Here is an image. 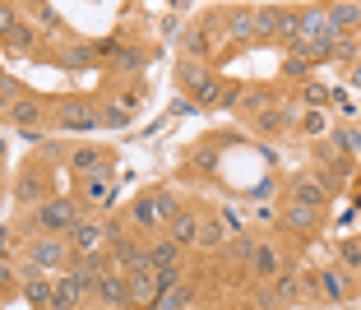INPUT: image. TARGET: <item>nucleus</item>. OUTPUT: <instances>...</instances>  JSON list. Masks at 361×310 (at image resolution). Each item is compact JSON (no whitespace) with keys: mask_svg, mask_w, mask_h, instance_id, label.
<instances>
[{"mask_svg":"<svg viewBox=\"0 0 361 310\" xmlns=\"http://www.w3.org/2000/svg\"><path fill=\"white\" fill-rule=\"evenodd\" d=\"M79 218H84V209H79L75 194H51L37 209H23L19 223H14V236H23V241H32V236H70V227Z\"/></svg>","mask_w":361,"mask_h":310,"instance_id":"obj_1","label":"nucleus"},{"mask_svg":"<svg viewBox=\"0 0 361 310\" xmlns=\"http://www.w3.org/2000/svg\"><path fill=\"white\" fill-rule=\"evenodd\" d=\"M180 213V204H176V194L167 190V185H158V190H149V194H139L135 204H130V232H158L162 223H171V218Z\"/></svg>","mask_w":361,"mask_h":310,"instance_id":"obj_2","label":"nucleus"},{"mask_svg":"<svg viewBox=\"0 0 361 310\" xmlns=\"http://www.w3.org/2000/svg\"><path fill=\"white\" fill-rule=\"evenodd\" d=\"M56 130H65V135H93V130H102V107L97 102H88V97H61L51 111Z\"/></svg>","mask_w":361,"mask_h":310,"instance_id":"obj_3","label":"nucleus"},{"mask_svg":"<svg viewBox=\"0 0 361 310\" xmlns=\"http://www.w3.org/2000/svg\"><path fill=\"white\" fill-rule=\"evenodd\" d=\"M65 167H70V176H97V171H116V153L106 149V144H70V153H65Z\"/></svg>","mask_w":361,"mask_h":310,"instance_id":"obj_4","label":"nucleus"},{"mask_svg":"<svg viewBox=\"0 0 361 310\" xmlns=\"http://www.w3.org/2000/svg\"><path fill=\"white\" fill-rule=\"evenodd\" d=\"M51 199V167H42V162H23L19 181H14V204H23V209H37V204Z\"/></svg>","mask_w":361,"mask_h":310,"instance_id":"obj_5","label":"nucleus"},{"mask_svg":"<svg viewBox=\"0 0 361 310\" xmlns=\"http://www.w3.org/2000/svg\"><path fill=\"white\" fill-rule=\"evenodd\" d=\"M23 264L42 268V273L65 268L70 264V241H65V236H32L28 246H23Z\"/></svg>","mask_w":361,"mask_h":310,"instance_id":"obj_6","label":"nucleus"},{"mask_svg":"<svg viewBox=\"0 0 361 310\" xmlns=\"http://www.w3.org/2000/svg\"><path fill=\"white\" fill-rule=\"evenodd\" d=\"M5 120H10L19 135H28L32 144H42V125H47V107H42V97H32V93H23L19 102H14L10 111H5Z\"/></svg>","mask_w":361,"mask_h":310,"instance_id":"obj_7","label":"nucleus"},{"mask_svg":"<svg viewBox=\"0 0 361 310\" xmlns=\"http://www.w3.org/2000/svg\"><path fill=\"white\" fill-rule=\"evenodd\" d=\"M149 65H153V51L144 42H116V51H111L106 70H111L116 79H144Z\"/></svg>","mask_w":361,"mask_h":310,"instance_id":"obj_8","label":"nucleus"},{"mask_svg":"<svg viewBox=\"0 0 361 310\" xmlns=\"http://www.w3.org/2000/svg\"><path fill=\"white\" fill-rule=\"evenodd\" d=\"M70 259H88V255H102L106 250V227L97 223V218H79L75 227H70Z\"/></svg>","mask_w":361,"mask_h":310,"instance_id":"obj_9","label":"nucleus"},{"mask_svg":"<svg viewBox=\"0 0 361 310\" xmlns=\"http://www.w3.org/2000/svg\"><path fill=\"white\" fill-rule=\"evenodd\" d=\"M51 292H56V278H51V273H42V268H32V264L19 268V297L28 301L32 310H47V306H51Z\"/></svg>","mask_w":361,"mask_h":310,"instance_id":"obj_10","label":"nucleus"},{"mask_svg":"<svg viewBox=\"0 0 361 310\" xmlns=\"http://www.w3.org/2000/svg\"><path fill=\"white\" fill-rule=\"evenodd\" d=\"M126 287H130V310H153L162 301L158 268H135V273H126Z\"/></svg>","mask_w":361,"mask_h":310,"instance_id":"obj_11","label":"nucleus"},{"mask_svg":"<svg viewBox=\"0 0 361 310\" xmlns=\"http://www.w3.org/2000/svg\"><path fill=\"white\" fill-rule=\"evenodd\" d=\"M93 301L102 310H130V287H126V273L121 268H106L102 278L93 283Z\"/></svg>","mask_w":361,"mask_h":310,"instance_id":"obj_12","label":"nucleus"},{"mask_svg":"<svg viewBox=\"0 0 361 310\" xmlns=\"http://www.w3.org/2000/svg\"><path fill=\"white\" fill-rule=\"evenodd\" d=\"M111 51H116V42H65L61 65H70V70H88V65H106Z\"/></svg>","mask_w":361,"mask_h":310,"instance_id":"obj_13","label":"nucleus"},{"mask_svg":"<svg viewBox=\"0 0 361 310\" xmlns=\"http://www.w3.org/2000/svg\"><path fill=\"white\" fill-rule=\"evenodd\" d=\"M111 194H116V171H97V176H84L79 181V209H102V204H111Z\"/></svg>","mask_w":361,"mask_h":310,"instance_id":"obj_14","label":"nucleus"},{"mask_svg":"<svg viewBox=\"0 0 361 310\" xmlns=\"http://www.w3.org/2000/svg\"><path fill=\"white\" fill-rule=\"evenodd\" d=\"M334 37L324 5H297V42H324Z\"/></svg>","mask_w":361,"mask_h":310,"instance_id":"obj_15","label":"nucleus"},{"mask_svg":"<svg viewBox=\"0 0 361 310\" xmlns=\"http://www.w3.org/2000/svg\"><path fill=\"white\" fill-rule=\"evenodd\" d=\"M292 204H306V209H324V204H329V185L319 181L315 171H301V176H292Z\"/></svg>","mask_w":361,"mask_h":310,"instance_id":"obj_16","label":"nucleus"},{"mask_svg":"<svg viewBox=\"0 0 361 310\" xmlns=\"http://www.w3.org/2000/svg\"><path fill=\"white\" fill-rule=\"evenodd\" d=\"M144 93H149V84H144V79H121L116 93H106V107H116V111H126V116H135V111L144 107Z\"/></svg>","mask_w":361,"mask_h":310,"instance_id":"obj_17","label":"nucleus"},{"mask_svg":"<svg viewBox=\"0 0 361 310\" xmlns=\"http://www.w3.org/2000/svg\"><path fill=\"white\" fill-rule=\"evenodd\" d=\"M310 287H315V297H324V301H348L352 283H348L343 268H319V273H310Z\"/></svg>","mask_w":361,"mask_h":310,"instance_id":"obj_18","label":"nucleus"},{"mask_svg":"<svg viewBox=\"0 0 361 310\" xmlns=\"http://www.w3.org/2000/svg\"><path fill=\"white\" fill-rule=\"evenodd\" d=\"M227 42H236V46L255 42V5H236V10H227Z\"/></svg>","mask_w":361,"mask_h":310,"instance_id":"obj_19","label":"nucleus"},{"mask_svg":"<svg viewBox=\"0 0 361 310\" xmlns=\"http://www.w3.org/2000/svg\"><path fill=\"white\" fill-rule=\"evenodd\" d=\"M200 223H204V218L195 213V209H180V213H176V218L167 223V236L176 241L180 250H190L195 241H200Z\"/></svg>","mask_w":361,"mask_h":310,"instance_id":"obj_20","label":"nucleus"},{"mask_svg":"<svg viewBox=\"0 0 361 310\" xmlns=\"http://www.w3.org/2000/svg\"><path fill=\"white\" fill-rule=\"evenodd\" d=\"M180 56H185V61H204V65L213 61V37L200 23H190V28L180 32Z\"/></svg>","mask_w":361,"mask_h":310,"instance_id":"obj_21","label":"nucleus"},{"mask_svg":"<svg viewBox=\"0 0 361 310\" xmlns=\"http://www.w3.org/2000/svg\"><path fill=\"white\" fill-rule=\"evenodd\" d=\"M269 107H274V93H269L264 84H241V93H236V111H241V116L255 120L259 111H269Z\"/></svg>","mask_w":361,"mask_h":310,"instance_id":"obj_22","label":"nucleus"},{"mask_svg":"<svg viewBox=\"0 0 361 310\" xmlns=\"http://www.w3.org/2000/svg\"><path fill=\"white\" fill-rule=\"evenodd\" d=\"M274 297L283 301H301V297H315V287H310V283H301L297 278V268H278V278H274Z\"/></svg>","mask_w":361,"mask_h":310,"instance_id":"obj_23","label":"nucleus"},{"mask_svg":"<svg viewBox=\"0 0 361 310\" xmlns=\"http://www.w3.org/2000/svg\"><path fill=\"white\" fill-rule=\"evenodd\" d=\"M324 14H329L334 32H361V5H343V0H334V5H324Z\"/></svg>","mask_w":361,"mask_h":310,"instance_id":"obj_24","label":"nucleus"},{"mask_svg":"<svg viewBox=\"0 0 361 310\" xmlns=\"http://www.w3.org/2000/svg\"><path fill=\"white\" fill-rule=\"evenodd\" d=\"M278 250H274V241H255V250H250V273L255 278H278Z\"/></svg>","mask_w":361,"mask_h":310,"instance_id":"obj_25","label":"nucleus"},{"mask_svg":"<svg viewBox=\"0 0 361 310\" xmlns=\"http://www.w3.org/2000/svg\"><path fill=\"white\" fill-rule=\"evenodd\" d=\"M278 19L283 5H255V42H278Z\"/></svg>","mask_w":361,"mask_h":310,"instance_id":"obj_26","label":"nucleus"},{"mask_svg":"<svg viewBox=\"0 0 361 310\" xmlns=\"http://www.w3.org/2000/svg\"><path fill=\"white\" fill-rule=\"evenodd\" d=\"M292 111L287 107H269V111H259L255 120H250V125H255V135H283V130H292Z\"/></svg>","mask_w":361,"mask_h":310,"instance_id":"obj_27","label":"nucleus"},{"mask_svg":"<svg viewBox=\"0 0 361 310\" xmlns=\"http://www.w3.org/2000/svg\"><path fill=\"white\" fill-rule=\"evenodd\" d=\"M149 264L153 268H176L180 264V246L171 241V236H153L149 241Z\"/></svg>","mask_w":361,"mask_h":310,"instance_id":"obj_28","label":"nucleus"},{"mask_svg":"<svg viewBox=\"0 0 361 310\" xmlns=\"http://www.w3.org/2000/svg\"><path fill=\"white\" fill-rule=\"evenodd\" d=\"M23 19H28L37 32H61V14H56V5H42V0H37V5H23Z\"/></svg>","mask_w":361,"mask_h":310,"instance_id":"obj_29","label":"nucleus"},{"mask_svg":"<svg viewBox=\"0 0 361 310\" xmlns=\"http://www.w3.org/2000/svg\"><path fill=\"white\" fill-rule=\"evenodd\" d=\"M283 223L292 232H315L319 227V209H306V204H287L283 209Z\"/></svg>","mask_w":361,"mask_h":310,"instance_id":"obj_30","label":"nucleus"},{"mask_svg":"<svg viewBox=\"0 0 361 310\" xmlns=\"http://www.w3.org/2000/svg\"><path fill=\"white\" fill-rule=\"evenodd\" d=\"M185 167H190L195 176H209V171L218 167V144H195V149L185 153Z\"/></svg>","mask_w":361,"mask_h":310,"instance_id":"obj_31","label":"nucleus"},{"mask_svg":"<svg viewBox=\"0 0 361 310\" xmlns=\"http://www.w3.org/2000/svg\"><path fill=\"white\" fill-rule=\"evenodd\" d=\"M334 61H343V65L361 61V32H334Z\"/></svg>","mask_w":361,"mask_h":310,"instance_id":"obj_32","label":"nucleus"},{"mask_svg":"<svg viewBox=\"0 0 361 310\" xmlns=\"http://www.w3.org/2000/svg\"><path fill=\"white\" fill-rule=\"evenodd\" d=\"M200 250H223L227 246V232H223V223H213V218H204L200 223V241H195Z\"/></svg>","mask_w":361,"mask_h":310,"instance_id":"obj_33","label":"nucleus"},{"mask_svg":"<svg viewBox=\"0 0 361 310\" xmlns=\"http://www.w3.org/2000/svg\"><path fill=\"white\" fill-rule=\"evenodd\" d=\"M338 268H343V273H361V241H357V236L338 241Z\"/></svg>","mask_w":361,"mask_h":310,"instance_id":"obj_34","label":"nucleus"},{"mask_svg":"<svg viewBox=\"0 0 361 310\" xmlns=\"http://www.w3.org/2000/svg\"><path fill=\"white\" fill-rule=\"evenodd\" d=\"M158 310H195V287H190V283H180L176 292H167V297L158 301Z\"/></svg>","mask_w":361,"mask_h":310,"instance_id":"obj_35","label":"nucleus"},{"mask_svg":"<svg viewBox=\"0 0 361 310\" xmlns=\"http://www.w3.org/2000/svg\"><path fill=\"white\" fill-rule=\"evenodd\" d=\"M23 23V5H0V46L14 37V28Z\"/></svg>","mask_w":361,"mask_h":310,"instance_id":"obj_36","label":"nucleus"},{"mask_svg":"<svg viewBox=\"0 0 361 310\" xmlns=\"http://www.w3.org/2000/svg\"><path fill=\"white\" fill-rule=\"evenodd\" d=\"M32 46H37V28H32V23L23 19L19 28H14V37L5 42V51H32Z\"/></svg>","mask_w":361,"mask_h":310,"instance_id":"obj_37","label":"nucleus"},{"mask_svg":"<svg viewBox=\"0 0 361 310\" xmlns=\"http://www.w3.org/2000/svg\"><path fill=\"white\" fill-rule=\"evenodd\" d=\"M28 93V88L19 84V79H10V75H0V111H10L14 102H19V97Z\"/></svg>","mask_w":361,"mask_h":310,"instance_id":"obj_38","label":"nucleus"},{"mask_svg":"<svg viewBox=\"0 0 361 310\" xmlns=\"http://www.w3.org/2000/svg\"><path fill=\"white\" fill-rule=\"evenodd\" d=\"M301 97H306V102H310L315 111H324V107H329V88H324V84H315V79H306V84H301Z\"/></svg>","mask_w":361,"mask_h":310,"instance_id":"obj_39","label":"nucleus"},{"mask_svg":"<svg viewBox=\"0 0 361 310\" xmlns=\"http://www.w3.org/2000/svg\"><path fill=\"white\" fill-rule=\"evenodd\" d=\"M19 297V268L14 264H0V301Z\"/></svg>","mask_w":361,"mask_h":310,"instance_id":"obj_40","label":"nucleus"},{"mask_svg":"<svg viewBox=\"0 0 361 310\" xmlns=\"http://www.w3.org/2000/svg\"><path fill=\"white\" fill-rule=\"evenodd\" d=\"M278 42L297 46V10H287V5H283V19H278Z\"/></svg>","mask_w":361,"mask_h":310,"instance_id":"obj_41","label":"nucleus"},{"mask_svg":"<svg viewBox=\"0 0 361 310\" xmlns=\"http://www.w3.org/2000/svg\"><path fill=\"white\" fill-rule=\"evenodd\" d=\"M301 130H306V135H324V130H329V111H306V116H301Z\"/></svg>","mask_w":361,"mask_h":310,"instance_id":"obj_42","label":"nucleus"},{"mask_svg":"<svg viewBox=\"0 0 361 310\" xmlns=\"http://www.w3.org/2000/svg\"><path fill=\"white\" fill-rule=\"evenodd\" d=\"M180 278H185V268H158V287H162V297H167V292H176L180 287Z\"/></svg>","mask_w":361,"mask_h":310,"instance_id":"obj_43","label":"nucleus"},{"mask_svg":"<svg viewBox=\"0 0 361 310\" xmlns=\"http://www.w3.org/2000/svg\"><path fill=\"white\" fill-rule=\"evenodd\" d=\"M329 135H334V144H343V149L357 153V167H361V135L357 130H329Z\"/></svg>","mask_w":361,"mask_h":310,"instance_id":"obj_44","label":"nucleus"},{"mask_svg":"<svg viewBox=\"0 0 361 310\" xmlns=\"http://www.w3.org/2000/svg\"><path fill=\"white\" fill-rule=\"evenodd\" d=\"M283 75H292V79H301V84H306V75H310V65L301 61L297 51H292V56H287V61H283Z\"/></svg>","mask_w":361,"mask_h":310,"instance_id":"obj_45","label":"nucleus"},{"mask_svg":"<svg viewBox=\"0 0 361 310\" xmlns=\"http://www.w3.org/2000/svg\"><path fill=\"white\" fill-rule=\"evenodd\" d=\"M130 120H135V116H126V111H116V107H106V102H102V125H116V130H126Z\"/></svg>","mask_w":361,"mask_h":310,"instance_id":"obj_46","label":"nucleus"},{"mask_svg":"<svg viewBox=\"0 0 361 310\" xmlns=\"http://www.w3.org/2000/svg\"><path fill=\"white\" fill-rule=\"evenodd\" d=\"M250 310H287V306H283V301L274 297V292H259V297L250 301Z\"/></svg>","mask_w":361,"mask_h":310,"instance_id":"obj_47","label":"nucleus"},{"mask_svg":"<svg viewBox=\"0 0 361 310\" xmlns=\"http://www.w3.org/2000/svg\"><path fill=\"white\" fill-rule=\"evenodd\" d=\"M10 246H14V227H0V264H10Z\"/></svg>","mask_w":361,"mask_h":310,"instance_id":"obj_48","label":"nucleus"},{"mask_svg":"<svg viewBox=\"0 0 361 310\" xmlns=\"http://www.w3.org/2000/svg\"><path fill=\"white\" fill-rule=\"evenodd\" d=\"M348 84H352V88H361V61H357V65H348Z\"/></svg>","mask_w":361,"mask_h":310,"instance_id":"obj_49","label":"nucleus"},{"mask_svg":"<svg viewBox=\"0 0 361 310\" xmlns=\"http://www.w3.org/2000/svg\"><path fill=\"white\" fill-rule=\"evenodd\" d=\"M0 162H5V135H0Z\"/></svg>","mask_w":361,"mask_h":310,"instance_id":"obj_50","label":"nucleus"},{"mask_svg":"<svg viewBox=\"0 0 361 310\" xmlns=\"http://www.w3.org/2000/svg\"><path fill=\"white\" fill-rule=\"evenodd\" d=\"M357 241H361V236H357Z\"/></svg>","mask_w":361,"mask_h":310,"instance_id":"obj_51","label":"nucleus"}]
</instances>
